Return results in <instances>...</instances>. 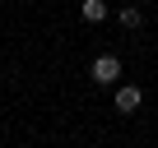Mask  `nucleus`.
Segmentation results:
<instances>
[{
  "instance_id": "f257e3e1",
  "label": "nucleus",
  "mask_w": 158,
  "mask_h": 148,
  "mask_svg": "<svg viewBox=\"0 0 158 148\" xmlns=\"http://www.w3.org/2000/svg\"><path fill=\"white\" fill-rule=\"evenodd\" d=\"M89 79H93V84H102V88H107V84H116V79H121V60H116L112 51H107V56H98V60H93V69H89Z\"/></svg>"
},
{
  "instance_id": "f03ea898",
  "label": "nucleus",
  "mask_w": 158,
  "mask_h": 148,
  "mask_svg": "<svg viewBox=\"0 0 158 148\" xmlns=\"http://www.w3.org/2000/svg\"><path fill=\"white\" fill-rule=\"evenodd\" d=\"M139 102H144V93H139L135 84H121V88H116V111L130 116V111H139Z\"/></svg>"
},
{
  "instance_id": "7ed1b4c3",
  "label": "nucleus",
  "mask_w": 158,
  "mask_h": 148,
  "mask_svg": "<svg viewBox=\"0 0 158 148\" xmlns=\"http://www.w3.org/2000/svg\"><path fill=\"white\" fill-rule=\"evenodd\" d=\"M79 14H84V23H102L112 10H107V0H79Z\"/></svg>"
},
{
  "instance_id": "20e7f679",
  "label": "nucleus",
  "mask_w": 158,
  "mask_h": 148,
  "mask_svg": "<svg viewBox=\"0 0 158 148\" xmlns=\"http://www.w3.org/2000/svg\"><path fill=\"white\" fill-rule=\"evenodd\" d=\"M116 19H121V23H126V28H139V23H144V14H139V10H135V5H126V10H121V14H116Z\"/></svg>"
}]
</instances>
